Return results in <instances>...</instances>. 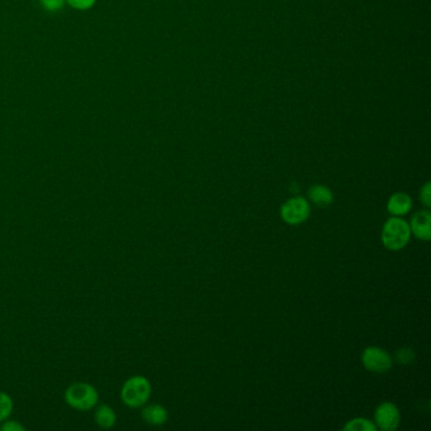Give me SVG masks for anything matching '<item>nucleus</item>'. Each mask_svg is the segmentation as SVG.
Returning <instances> with one entry per match:
<instances>
[{
	"mask_svg": "<svg viewBox=\"0 0 431 431\" xmlns=\"http://www.w3.org/2000/svg\"><path fill=\"white\" fill-rule=\"evenodd\" d=\"M431 185L430 183H426L421 191H420V200L425 205L426 207H431Z\"/></svg>",
	"mask_w": 431,
	"mask_h": 431,
	"instance_id": "17",
	"label": "nucleus"
},
{
	"mask_svg": "<svg viewBox=\"0 0 431 431\" xmlns=\"http://www.w3.org/2000/svg\"><path fill=\"white\" fill-rule=\"evenodd\" d=\"M410 229L415 237L420 241H430L431 238V214L427 209L420 210L413 214Z\"/></svg>",
	"mask_w": 431,
	"mask_h": 431,
	"instance_id": "7",
	"label": "nucleus"
},
{
	"mask_svg": "<svg viewBox=\"0 0 431 431\" xmlns=\"http://www.w3.org/2000/svg\"><path fill=\"white\" fill-rule=\"evenodd\" d=\"M308 196L309 200L319 207H328L334 200V196L330 188L324 185H314L312 188H310Z\"/></svg>",
	"mask_w": 431,
	"mask_h": 431,
	"instance_id": "10",
	"label": "nucleus"
},
{
	"mask_svg": "<svg viewBox=\"0 0 431 431\" xmlns=\"http://www.w3.org/2000/svg\"><path fill=\"white\" fill-rule=\"evenodd\" d=\"M343 429L346 431H376L377 426L368 419L357 418L348 421Z\"/></svg>",
	"mask_w": 431,
	"mask_h": 431,
	"instance_id": "12",
	"label": "nucleus"
},
{
	"mask_svg": "<svg viewBox=\"0 0 431 431\" xmlns=\"http://www.w3.org/2000/svg\"><path fill=\"white\" fill-rule=\"evenodd\" d=\"M40 3L47 12L55 13L61 11L66 4V0H40Z\"/></svg>",
	"mask_w": 431,
	"mask_h": 431,
	"instance_id": "15",
	"label": "nucleus"
},
{
	"mask_svg": "<svg viewBox=\"0 0 431 431\" xmlns=\"http://www.w3.org/2000/svg\"><path fill=\"white\" fill-rule=\"evenodd\" d=\"M362 363L373 373H387L392 368V358L389 353L378 346H368L362 353Z\"/></svg>",
	"mask_w": 431,
	"mask_h": 431,
	"instance_id": "5",
	"label": "nucleus"
},
{
	"mask_svg": "<svg viewBox=\"0 0 431 431\" xmlns=\"http://www.w3.org/2000/svg\"><path fill=\"white\" fill-rule=\"evenodd\" d=\"M13 411V401L6 392L0 391V423L6 421Z\"/></svg>",
	"mask_w": 431,
	"mask_h": 431,
	"instance_id": "13",
	"label": "nucleus"
},
{
	"mask_svg": "<svg viewBox=\"0 0 431 431\" xmlns=\"http://www.w3.org/2000/svg\"><path fill=\"white\" fill-rule=\"evenodd\" d=\"M67 405L79 411H89L97 406L99 394L92 384L85 382L73 383L65 392Z\"/></svg>",
	"mask_w": 431,
	"mask_h": 431,
	"instance_id": "3",
	"label": "nucleus"
},
{
	"mask_svg": "<svg viewBox=\"0 0 431 431\" xmlns=\"http://www.w3.org/2000/svg\"><path fill=\"white\" fill-rule=\"evenodd\" d=\"M381 238L383 245L389 250L405 248L411 238L410 224L401 217H392L383 225Z\"/></svg>",
	"mask_w": 431,
	"mask_h": 431,
	"instance_id": "1",
	"label": "nucleus"
},
{
	"mask_svg": "<svg viewBox=\"0 0 431 431\" xmlns=\"http://www.w3.org/2000/svg\"><path fill=\"white\" fill-rule=\"evenodd\" d=\"M377 427L383 431H394L400 425L401 416L399 408L392 402H382L375 413Z\"/></svg>",
	"mask_w": 431,
	"mask_h": 431,
	"instance_id": "6",
	"label": "nucleus"
},
{
	"mask_svg": "<svg viewBox=\"0 0 431 431\" xmlns=\"http://www.w3.org/2000/svg\"><path fill=\"white\" fill-rule=\"evenodd\" d=\"M3 431H25V426L22 425V424H19L18 421H6L1 427H0Z\"/></svg>",
	"mask_w": 431,
	"mask_h": 431,
	"instance_id": "18",
	"label": "nucleus"
},
{
	"mask_svg": "<svg viewBox=\"0 0 431 431\" xmlns=\"http://www.w3.org/2000/svg\"><path fill=\"white\" fill-rule=\"evenodd\" d=\"M67 4L78 11H89L95 6L97 0H66Z\"/></svg>",
	"mask_w": 431,
	"mask_h": 431,
	"instance_id": "16",
	"label": "nucleus"
},
{
	"mask_svg": "<svg viewBox=\"0 0 431 431\" xmlns=\"http://www.w3.org/2000/svg\"><path fill=\"white\" fill-rule=\"evenodd\" d=\"M395 358L401 365H410L415 359V353L410 348H401L396 352Z\"/></svg>",
	"mask_w": 431,
	"mask_h": 431,
	"instance_id": "14",
	"label": "nucleus"
},
{
	"mask_svg": "<svg viewBox=\"0 0 431 431\" xmlns=\"http://www.w3.org/2000/svg\"><path fill=\"white\" fill-rule=\"evenodd\" d=\"M152 394V386L146 377H130L123 384L121 397L124 405L132 408H138L146 405Z\"/></svg>",
	"mask_w": 431,
	"mask_h": 431,
	"instance_id": "2",
	"label": "nucleus"
},
{
	"mask_svg": "<svg viewBox=\"0 0 431 431\" xmlns=\"http://www.w3.org/2000/svg\"><path fill=\"white\" fill-rule=\"evenodd\" d=\"M411 207H413V200L405 193H396V194L391 195L389 202H387L389 213L395 217L406 215L411 210Z\"/></svg>",
	"mask_w": 431,
	"mask_h": 431,
	"instance_id": "8",
	"label": "nucleus"
},
{
	"mask_svg": "<svg viewBox=\"0 0 431 431\" xmlns=\"http://www.w3.org/2000/svg\"><path fill=\"white\" fill-rule=\"evenodd\" d=\"M279 215L286 224L298 225L306 221L310 215V204L303 196L292 198L279 209Z\"/></svg>",
	"mask_w": 431,
	"mask_h": 431,
	"instance_id": "4",
	"label": "nucleus"
},
{
	"mask_svg": "<svg viewBox=\"0 0 431 431\" xmlns=\"http://www.w3.org/2000/svg\"><path fill=\"white\" fill-rule=\"evenodd\" d=\"M95 423L102 429L113 427L116 423V415L114 410L108 405H102L95 411Z\"/></svg>",
	"mask_w": 431,
	"mask_h": 431,
	"instance_id": "11",
	"label": "nucleus"
},
{
	"mask_svg": "<svg viewBox=\"0 0 431 431\" xmlns=\"http://www.w3.org/2000/svg\"><path fill=\"white\" fill-rule=\"evenodd\" d=\"M142 418L150 425L161 426L164 425V423L169 419V413L164 406L153 403V405H148L143 408Z\"/></svg>",
	"mask_w": 431,
	"mask_h": 431,
	"instance_id": "9",
	"label": "nucleus"
}]
</instances>
